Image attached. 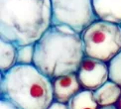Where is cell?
I'll list each match as a JSON object with an SVG mask.
<instances>
[{"label":"cell","mask_w":121,"mask_h":109,"mask_svg":"<svg viewBox=\"0 0 121 109\" xmlns=\"http://www.w3.org/2000/svg\"><path fill=\"white\" fill-rule=\"evenodd\" d=\"M51 26V0H0V39L35 45Z\"/></svg>","instance_id":"6da1fadb"},{"label":"cell","mask_w":121,"mask_h":109,"mask_svg":"<svg viewBox=\"0 0 121 109\" xmlns=\"http://www.w3.org/2000/svg\"><path fill=\"white\" fill-rule=\"evenodd\" d=\"M84 57L80 34L67 26H51L35 44L34 66L53 80L77 73Z\"/></svg>","instance_id":"7a4b0ae2"},{"label":"cell","mask_w":121,"mask_h":109,"mask_svg":"<svg viewBox=\"0 0 121 109\" xmlns=\"http://www.w3.org/2000/svg\"><path fill=\"white\" fill-rule=\"evenodd\" d=\"M0 75V98L7 99L17 109H48L53 104L52 79L34 64H16Z\"/></svg>","instance_id":"3957f363"},{"label":"cell","mask_w":121,"mask_h":109,"mask_svg":"<svg viewBox=\"0 0 121 109\" xmlns=\"http://www.w3.org/2000/svg\"><path fill=\"white\" fill-rule=\"evenodd\" d=\"M85 57L109 63L121 52V25L97 19L80 34Z\"/></svg>","instance_id":"277c9868"},{"label":"cell","mask_w":121,"mask_h":109,"mask_svg":"<svg viewBox=\"0 0 121 109\" xmlns=\"http://www.w3.org/2000/svg\"><path fill=\"white\" fill-rule=\"evenodd\" d=\"M52 26H67L82 34L98 19L92 0H51Z\"/></svg>","instance_id":"5b68a950"},{"label":"cell","mask_w":121,"mask_h":109,"mask_svg":"<svg viewBox=\"0 0 121 109\" xmlns=\"http://www.w3.org/2000/svg\"><path fill=\"white\" fill-rule=\"evenodd\" d=\"M77 75L82 89L95 91L109 80L108 63L84 57L77 71Z\"/></svg>","instance_id":"8992f818"},{"label":"cell","mask_w":121,"mask_h":109,"mask_svg":"<svg viewBox=\"0 0 121 109\" xmlns=\"http://www.w3.org/2000/svg\"><path fill=\"white\" fill-rule=\"evenodd\" d=\"M52 82L54 89V101L59 103L68 104L75 94L82 90L77 73H69L57 77L53 79Z\"/></svg>","instance_id":"52a82bcc"},{"label":"cell","mask_w":121,"mask_h":109,"mask_svg":"<svg viewBox=\"0 0 121 109\" xmlns=\"http://www.w3.org/2000/svg\"><path fill=\"white\" fill-rule=\"evenodd\" d=\"M98 19L121 25V0H92Z\"/></svg>","instance_id":"ba28073f"},{"label":"cell","mask_w":121,"mask_h":109,"mask_svg":"<svg viewBox=\"0 0 121 109\" xmlns=\"http://www.w3.org/2000/svg\"><path fill=\"white\" fill-rule=\"evenodd\" d=\"M93 95L99 107L115 106L121 97V86L111 80H108L102 86L93 91Z\"/></svg>","instance_id":"9c48e42d"},{"label":"cell","mask_w":121,"mask_h":109,"mask_svg":"<svg viewBox=\"0 0 121 109\" xmlns=\"http://www.w3.org/2000/svg\"><path fill=\"white\" fill-rule=\"evenodd\" d=\"M17 49L13 43L0 39V73L9 71L17 64Z\"/></svg>","instance_id":"30bf717a"},{"label":"cell","mask_w":121,"mask_h":109,"mask_svg":"<svg viewBox=\"0 0 121 109\" xmlns=\"http://www.w3.org/2000/svg\"><path fill=\"white\" fill-rule=\"evenodd\" d=\"M68 109H99L94 98L93 91L82 89L70 99L67 104Z\"/></svg>","instance_id":"8fae6325"},{"label":"cell","mask_w":121,"mask_h":109,"mask_svg":"<svg viewBox=\"0 0 121 109\" xmlns=\"http://www.w3.org/2000/svg\"><path fill=\"white\" fill-rule=\"evenodd\" d=\"M35 45L21 46L17 49V64L32 66L34 64Z\"/></svg>","instance_id":"7c38bea8"},{"label":"cell","mask_w":121,"mask_h":109,"mask_svg":"<svg viewBox=\"0 0 121 109\" xmlns=\"http://www.w3.org/2000/svg\"><path fill=\"white\" fill-rule=\"evenodd\" d=\"M109 80L121 86V52L108 63Z\"/></svg>","instance_id":"4fadbf2b"},{"label":"cell","mask_w":121,"mask_h":109,"mask_svg":"<svg viewBox=\"0 0 121 109\" xmlns=\"http://www.w3.org/2000/svg\"><path fill=\"white\" fill-rule=\"evenodd\" d=\"M0 109H17L13 104L5 98H0Z\"/></svg>","instance_id":"5bb4252c"},{"label":"cell","mask_w":121,"mask_h":109,"mask_svg":"<svg viewBox=\"0 0 121 109\" xmlns=\"http://www.w3.org/2000/svg\"><path fill=\"white\" fill-rule=\"evenodd\" d=\"M48 109H68V106H67V104H63V103H59V102L54 101L53 104Z\"/></svg>","instance_id":"9a60e30c"},{"label":"cell","mask_w":121,"mask_h":109,"mask_svg":"<svg viewBox=\"0 0 121 109\" xmlns=\"http://www.w3.org/2000/svg\"><path fill=\"white\" fill-rule=\"evenodd\" d=\"M115 107H116L117 109H121V97H120V99L118 100V102L115 104Z\"/></svg>","instance_id":"2e32d148"},{"label":"cell","mask_w":121,"mask_h":109,"mask_svg":"<svg viewBox=\"0 0 121 109\" xmlns=\"http://www.w3.org/2000/svg\"><path fill=\"white\" fill-rule=\"evenodd\" d=\"M99 109H117L115 106H106V107H100Z\"/></svg>","instance_id":"e0dca14e"}]
</instances>
